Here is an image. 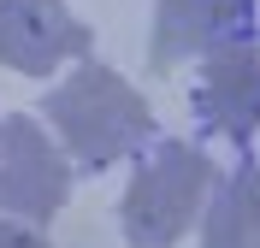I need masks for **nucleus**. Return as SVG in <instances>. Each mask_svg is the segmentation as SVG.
Segmentation results:
<instances>
[{
    "label": "nucleus",
    "instance_id": "f03ea898",
    "mask_svg": "<svg viewBox=\"0 0 260 248\" xmlns=\"http://www.w3.org/2000/svg\"><path fill=\"white\" fill-rule=\"evenodd\" d=\"M213 195V165L195 142H154L124 189V242L130 248H172L183 242Z\"/></svg>",
    "mask_w": 260,
    "mask_h": 248
},
{
    "label": "nucleus",
    "instance_id": "f257e3e1",
    "mask_svg": "<svg viewBox=\"0 0 260 248\" xmlns=\"http://www.w3.org/2000/svg\"><path fill=\"white\" fill-rule=\"evenodd\" d=\"M42 118L53 124V142L65 148V160L83 165V171L118 165L136 148L154 142V113H148V100L107 65H77L59 89H48Z\"/></svg>",
    "mask_w": 260,
    "mask_h": 248
},
{
    "label": "nucleus",
    "instance_id": "423d86ee",
    "mask_svg": "<svg viewBox=\"0 0 260 248\" xmlns=\"http://www.w3.org/2000/svg\"><path fill=\"white\" fill-rule=\"evenodd\" d=\"M254 0H154V36H148V65H183L207 59L237 36H248Z\"/></svg>",
    "mask_w": 260,
    "mask_h": 248
},
{
    "label": "nucleus",
    "instance_id": "20e7f679",
    "mask_svg": "<svg viewBox=\"0 0 260 248\" xmlns=\"http://www.w3.org/2000/svg\"><path fill=\"white\" fill-rule=\"evenodd\" d=\"M89 53V24L65 0H0V65L24 77H53Z\"/></svg>",
    "mask_w": 260,
    "mask_h": 248
},
{
    "label": "nucleus",
    "instance_id": "6e6552de",
    "mask_svg": "<svg viewBox=\"0 0 260 248\" xmlns=\"http://www.w3.org/2000/svg\"><path fill=\"white\" fill-rule=\"evenodd\" d=\"M0 248H48V236L24 219H0Z\"/></svg>",
    "mask_w": 260,
    "mask_h": 248
},
{
    "label": "nucleus",
    "instance_id": "39448f33",
    "mask_svg": "<svg viewBox=\"0 0 260 248\" xmlns=\"http://www.w3.org/2000/svg\"><path fill=\"white\" fill-rule=\"evenodd\" d=\"M195 113L231 142H248L260 130V36H237L201 59Z\"/></svg>",
    "mask_w": 260,
    "mask_h": 248
},
{
    "label": "nucleus",
    "instance_id": "7ed1b4c3",
    "mask_svg": "<svg viewBox=\"0 0 260 248\" xmlns=\"http://www.w3.org/2000/svg\"><path fill=\"white\" fill-rule=\"evenodd\" d=\"M71 195V160L36 118H0V213L42 225Z\"/></svg>",
    "mask_w": 260,
    "mask_h": 248
},
{
    "label": "nucleus",
    "instance_id": "0eeeda50",
    "mask_svg": "<svg viewBox=\"0 0 260 248\" xmlns=\"http://www.w3.org/2000/svg\"><path fill=\"white\" fill-rule=\"evenodd\" d=\"M201 248H260V165L243 160L201 207Z\"/></svg>",
    "mask_w": 260,
    "mask_h": 248
}]
</instances>
